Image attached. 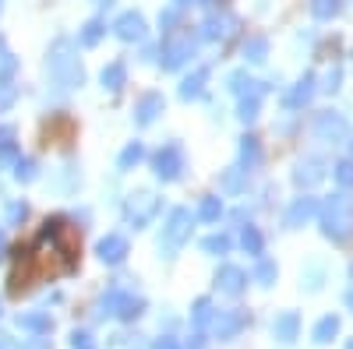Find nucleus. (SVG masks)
Wrapping results in <instances>:
<instances>
[{
	"mask_svg": "<svg viewBox=\"0 0 353 349\" xmlns=\"http://www.w3.org/2000/svg\"><path fill=\"white\" fill-rule=\"evenodd\" d=\"M343 8H346L343 0H307V11L314 21H336L343 14Z\"/></svg>",
	"mask_w": 353,
	"mask_h": 349,
	"instance_id": "21",
	"label": "nucleus"
},
{
	"mask_svg": "<svg viewBox=\"0 0 353 349\" xmlns=\"http://www.w3.org/2000/svg\"><path fill=\"white\" fill-rule=\"evenodd\" d=\"M191 229H194V215L188 209H173L166 226H163V237H159V251L166 257H173L176 251H181L188 240H191Z\"/></svg>",
	"mask_w": 353,
	"mask_h": 349,
	"instance_id": "3",
	"label": "nucleus"
},
{
	"mask_svg": "<svg viewBox=\"0 0 353 349\" xmlns=\"http://www.w3.org/2000/svg\"><path fill=\"white\" fill-rule=\"evenodd\" d=\"M188 4H198V0H173V8L181 11V8H188Z\"/></svg>",
	"mask_w": 353,
	"mask_h": 349,
	"instance_id": "45",
	"label": "nucleus"
},
{
	"mask_svg": "<svg viewBox=\"0 0 353 349\" xmlns=\"http://www.w3.org/2000/svg\"><path fill=\"white\" fill-rule=\"evenodd\" d=\"M21 349H50V339H43V335H36L32 342H21Z\"/></svg>",
	"mask_w": 353,
	"mask_h": 349,
	"instance_id": "42",
	"label": "nucleus"
},
{
	"mask_svg": "<svg viewBox=\"0 0 353 349\" xmlns=\"http://www.w3.org/2000/svg\"><path fill=\"white\" fill-rule=\"evenodd\" d=\"M241 247H244L251 257H261V254H265V237H261L258 226H244V229H241Z\"/></svg>",
	"mask_w": 353,
	"mask_h": 349,
	"instance_id": "27",
	"label": "nucleus"
},
{
	"mask_svg": "<svg viewBox=\"0 0 353 349\" xmlns=\"http://www.w3.org/2000/svg\"><path fill=\"white\" fill-rule=\"evenodd\" d=\"M194 53H198V39L191 32H173V36H166V43L159 50V67L176 71V67H184Z\"/></svg>",
	"mask_w": 353,
	"mask_h": 349,
	"instance_id": "4",
	"label": "nucleus"
},
{
	"mask_svg": "<svg viewBox=\"0 0 353 349\" xmlns=\"http://www.w3.org/2000/svg\"><path fill=\"white\" fill-rule=\"evenodd\" d=\"M113 36L124 39V43H141L145 39V18L138 11H124L113 21Z\"/></svg>",
	"mask_w": 353,
	"mask_h": 349,
	"instance_id": "13",
	"label": "nucleus"
},
{
	"mask_svg": "<svg viewBox=\"0 0 353 349\" xmlns=\"http://www.w3.org/2000/svg\"><path fill=\"white\" fill-rule=\"evenodd\" d=\"M71 346L74 349H92V335H88V332H74L71 335Z\"/></svg>",
	"mask_w": 353,
	"mask_h": 349,
	"instance_id": "41",
	"label": "nucleus"
},
{
	"mask_svg": "<svg viewBox=\"0 0 353 349\" xmlns=\"http://www.w3.org/2000/svg\"><path fill=\"white\" fill-rule=\"evenodd\" d=\"M332 180L339 184V191H353V159H339L332 166Z\"/></svg>",
	"mask_w": 353,
	"mask_h": 349,
	"instance_id": "32",
	"label": "nucleus"
},
{
	"mask_svg": "<svg viewBox=\"0 0 353 349\" xmlns=\"http://www.w3.org/2000/svg\"><path fill=\"white\" fill-rule=\"evenodd\" d=\"M96 251H99V261H106V265H121L128 257V237L124 233H106Z\"/></svg>",
	"mask_w": 353,
	"mask_h": 349,
	"instance_id": "15",
	"label": "nucleus"
},
{
	"mask_svg": "<svg viewBox=\"0 0 353 349\" xmlns=\"http://www.w3.org/2000/svg\"><path fill=\"white\" fill-rule=\"evenodd\" d=\"M163 106H166V99H163L159 92H145V96L134 103V124H138V127H149L156 116L163 113Z\"/></svg>",
	"mask_w": 353,
	"mask_h": 349,
	"instance_id": "16",
	"label": "nucleus"
},
{
	"mask_svg": "<svg viewBox=\"0 0 353 349\" xmlns=\"http://www.w3.org/2000/svg\"><path fill=\"white\" fill-rule=\"evenodd\" d=\"M318 89H325V92H339L343 89V67H332L325 74V85H318Z\"/></svg>",
	"mask_w": 353,
	"mask_h": 349,
	"instance_id": "37",
	"label": "nucleus"
},
{
	"mask_svg": "<svg viewBox=\"0 0 353 349\" xmlns=\"http://www.w3.org/2000/svg\"><path fill=\"white\" fill-rule=\"evenodd\" d=\"M50 74H53V81L61 85V89H74V85L85 81V71H81L78 56H74L71 39H57V43H53V53H50Z\"/></svg>",
	"mask_w": 353,
	"mask_h": 349,
	"instance_id": "2",
	"label": "nucleus"
},
{
	"mask_svg": "<svg viewBox=\"0 0 353 349\" xmlns=\"http://www.w3.org/2000/svg\"><path fill=\"white\" fill-rule=\"evenodd\" d=\"M321 275H325V272H321V265H311L307 268V289H311V293H318V289H321Z\"/></svg>",
	"mask_w": 353,
	"mask_h": 349,
	"instance_id": "40",
	"label": "nucleus"
},
{
	"mask_svg": "<svg viewBox=\"0 0 353 349\" xmlns=\"http://www.w3.org/2000/svg\"><path fill=\"white\" fill-rule=\"evenodd\" d=\"M261 156H265V152H261V141H258L254 134H244V138H241V162H237V166H241L244 173H254V169L261 166Z\"/></svg>",
	"mask_w": 353,
	"mask_h": 349,
	"instance_id": "19",
	"label": "nucleus"
},
{
	"mask_svg": "<svg viewBox=\"0 0 353 349\" xmlns=\"http://www.w3.org/2000/svg\"><path fill=\"white\" fill-rule=\"evenodd\" d=\"M141 310H145V300L134 297V293H124V289H110V293L103 297V314H110V317L131 321V317H138Z\"/></svg>",
	"mask_w": 353,
	"mask_h": 349,
	"instance_id": "8",
	"label": "nucleus"
},
{
	"mask_svg": "<svg viewBox=\"0 0 353 349\" xmlns=\"http://www.w3.org/2000/svg\"><path fill=\"white\" fill-rule=\"evenodd\" d=\"M0 349H14V342H11V339H8L4 332H0Z\"/></svg>",
	"mask_w": 353,
	"mask_h": 349,
	"instance_id": "44",
	"label": "nucleus"
},
{
	"mask_svg": "<svg viewBox=\"0 0 353 349\" xmlns=\"http://www.w3.org/2000/svg\"><path fill=\"white\" fill-rule=\"evenodd\" d=\"M18 325L28 328V332H36V335H50L53 332V317L43 314V310H32V314H18Z\"/></svg>",
	"mask_w": 353,
	"mask_h": 349,
	"instance_id": "23",
	"label": "nucleus"
},
{
	"mask_svg": "<svg viewBox=\"0 0 353 349\" xmlns=\"http://www.w3.org/2000/svg\"><path fill=\"white\" fill-rule=\"evenodd\" d=\"M14 96H18V89H14L11 81H4V78H0V109H8V106L14 103Z\"/></svg>",
	"mask_w": 353,
	"mask_h": 349,
	"instance_id": "38",
	"label": "nucleus"
},
{
	"mask_svg": "<svg viewBox=\"0 0 353 349\" xmlns=\"http://www.w3.org/2000/svg\"><path fill=\"white\" fill-rule=\"evenodd\" d=\"M230 247H233V240L226 237V233H212V237H205V240H201V251H205V254H212V257H226Z\"/></svg>",
	"mask_w": 353,
	"mask_h": 349,
	"instance_id": "31",
	"label": "nucleus"
},
{
	"mask_svg": "<svg viewBox=\"0 0 353 349\" xmlns=\"http://www.w3.org/2000/svg\"><path fill=\"white\" fill-rule=\"evenodd\" d=\"M194 219H201V222H219V219H223V201H219L216 194L201 198V205H198Z\"/></svg>",
	"mask_w": 353,
	"mask_h": 349,
	"instance_id": "28",
	"label": "nucleus"
},
{
	"mask_svg": "<svg viewBox=\"0 0 353 349\" xmlns=\"http://www.w3.org/2000/svg\"><path fill=\"white\" fill-rule=\"evenodd\" d=\"M350 279H353V265H350Z\"/></svg>",
	"mask_w": 353,
	"mask_h": 349,
	"instance_id": "49",
	"label": "nucleus"
},
{
	"mask_svg": "<svg viewBox=\"0 0 353 349\" xmlns=\"http://www.w3.org/2000/svg\"><path fill=\"white\" fill-rule=\"evenodd\" d=\"M314 92H318V78H314V71H307V74H301L297 78V85L283 96V106L286 109H301V106H307L311 99H314Z\"/></svg>",
	"mask_w": 353,
	"mask_h": 349,
	"instance_id": "12",
	"label": "nucleus"
},
{
	"mask_svg": "<svg viewBox=\"0 0 353 349\" xmlns=\"http://www.w3.org/2000/svg\"><path fill=\"white\" fill-rule=\"evenodd\" d=\"M314 138L325 141V145H346L350 141V120L339 109H321L314 113V124H311Z\"/></svg>",
	"mask_w": 353,
	"mask_h": 349,
	"instance_id": "6",
	"label": "nucleus"
},
{
	"mask_svg": "<svg viewBox=\"0 0 353 349\" xmlns=\"http://www.w3.org/2000/svg\"><path fill=\"white\" fill-rule=\"evenodd\" d=\"M318 209H321V201H318L314 194H301V198L290 201V209H286L283 222H286L290 229H301V226H307V222L318 215Z\"/></svg>",
	"mask_w": 353,
	"mask_h": 349,
	"instance_id": "10",
	"label": "nucleus"
},
{
	"mask_svg": "<svg viewBox=\"0 0 353 349\" xmlns=\"http://www.w3.org/2000/svg\"><path fill=\"white\" fill-rule=\"evenodd\" d=\"M14 177L18 180H36V162L32 159H18L14 162Z\"/></svg>",
	"mask_w": 353,
	"mask_h": 349,
	"instance_id": "36",
	"label": "nucleus"
},
{
	"mask_svg": "<svg viewBox=\"0 0 353 349\" xmlns=\"http://www.w3.org/2000/svg\"><path fill=\"white\" fill-rule=\"evenodd\" d=\"M244 61L248 64H265L269 61V39L265 36H248L244 39Z\"/></svg>",
	"mask_w": 353,
	"mask_h": 349,
	"instance_id": "24",
	"label": "nucleus"
},
{
	"mask_svg": "<svg viewBox=\"0 0 353 349\" xmlns=\"http://www.w3.org/2000/svg\"><path fill=\"white\" fill-rule=\"evenodd\" d=\"M198 4H216V0H198Z\"/></svg>",
	"mask_w": 353,
	"mask_h": 349,
	"instance_id": "47",
	"label": "nucleus"
},
{
	"mask_svg": "<svg viewBox=\"0 0 353 349\" xmlns=\"http://www.w3.org/2000/svg\"><path fill=\"white\" fill-rule=\"evenodd\" d=\"M219 187H223V194H241L248 187V173L241 166H230L223 177H219Z\"/></svg>",
	"mask_w": 353,
	"mask_h": 349,
	"instance_id": "25",
	"label": "nucleus"
},
{
	"mask_svg": "<svg viewBox=\"0 0 353 349\" xmlns=\"http://www.w3.org/2000/svg\"><path fill=\"white\" fill-rule=\"evenodd\" d=\"M346 307L353 310V289H350V293H346Z\"/></svg>",
	"mask_w": 353,
	"mask_h": 349,
	"instance_id": "46",
	"label": "nucleus"
},
{
	"mask_svg": "<svg viewBox=\"0 0 353 349\" xmlns=\"http://www.w3.org/2000/svg\"><path fill=\"white\" fill-rule=\"evenodd\" d=\"M141 159H145V145H141V141H131L128 149L121 152V159H117V166H121V169H131V166H138Z\"/></svg>",
	"mask_w": 353,
	"mask_h": 349,
	"instance_id": "34",
	"label": "nucleus"
},
{
	"mask_svg": "<svg viewBox=\"0 0 353 349\" xmlns=\"http://www.w3.org/2000/svg\"><path fill=\"white\" fill-rule=\"evenodd\" d=\"M318 222H321V233H325L332 244H346L353 237V198H350V191H336L321 201Z\"/></svg>",
	"mask_w": 353,
	"mask_h": 349,
	"instance_id": "1",
	"label": "nucleus"
},
{
	"mask_svg": "<svg viewBox=\"0 0 353 349\" xmlns=\"http://www.w3.org/2000/svg\"><path fill=\"white\" fill-rule=\"evenodd\" d=\"M258 116H261V96H244L237 103V120L241 124H254Z\"/></svg>",
	"mask_w": 353,
	"mask_h": 349,
	"instance_id": "30",
	"label": "nucleus"
},
{
	"mask_svg": "<svg viewBox=\"0 0 353 349\" xmlns=\"http://www.w3.org/2000/svg\"><path fill=\"white\" fill-rule=\"evenodd\" d=\"M233 28H237V18H233L230 11H223V14L212 11L209 18L201 21V32H198V36H201L205 43H223V39L233 36Z\"/></svg>",
	"mask_w": 353,
	"mask_h": 349,
	"instance_id": "11",
	"label": "nucleus"
},
{
	"mask_svg": "<svg viewBox=\"0 0 353 349\" xmlns=\"http://www.w3.org/2000/svg\"><path fill=\"white\" fill-rule=\"evenodd\" d=\"M209 317H212V304L201 297V300L194 304V310H191V321H194V325L201 328V325H209Z\"/></svg>",
	"mask_w": 353,
	"mask_h": 349,
	"instance_id": "35",
	"label": "nucleus"
},
{
	"mask_svg": "<svg viewBox=\"0 0 353 349\" xmlns=\"http://www.w3.org/2000/svg\"><path fill=\"white\" fill-rule=\"evenodd\" d=\"M205 81H209V67H194L181 81V99H201L205 96Z\"/></svg>",
	"mask_w": 353,
	"mask_h": 349,
	"instance_id": "20",
	"label": "nucleus"
},
{
	"mask_svg": "<svg viewBox=\"0 0 353 349\" xmlns=\"http://www.w3.org/2000/svg\"><path fill=\"white\" fill-rule=\"evenodd\" d=\"M184 169H188V156H184V149H181L176 141L163 145V149L152 156V173H156L163 184L181 180V177H184Z\"/></svg>",
	"mask_w": 353,
	"mask_h": 349,
	"instance_id": "5",
	"label": "nucleus"
},
{
	"mask_svg": "<svg viewBox=\"0 0 353 349\" xmlns=\"http://www.w3.org/2000/svg\"><path fill=\"white\" fill-rule=\"evenodd\" d=\"M163 209V201L156 198V194H149V191H141V194H131V201H128V219H131V226L134 229H145L152 219H156V212Z\"/></svg>",
	"mask_w": 353,
	"mask_h": 349,
	"instance_id": "9",
	"label": "nucleus"
},
{
	"mask_svg": "<svg viewBox=\"0 0 353 349\" xmlns=\"http://www.w3.org/2000/svg\"><path fill=\"white\" fill-rule=\"evenodd\" d=\"M99 81H103V89H110V92H121L124 85H128V67H124V61H113V64H106V67H103V74H99Z\"/></svg>",
	"mask_w": 353,
	"mask_h": 349,
	"instance_id": "22",
	"label": "nucleus"
},
{
	"mask_svg": "<svg viewBox=\"0 0 353 349\" xmlns=\"http://www.w3.org/2000/svg\"><path fill=\"white\" fill-rule=\"evenodd\" d=\"M244 325H248V314L244 310H223V314H216V335L219 339H233Z\"/></svg>",
	"mask_w": 353,
	"mask_h": 349,
	"instance_id": "18",
	"label": "nucleus"
},
{
	"mask_svg": "<svg viewBox=\"0 0 353 349\" xmlns=\"http://www.w3.org/2000/svg\"><path fill=\"white\" fill-rule=\"evenodd\" d=\"M103 36H106V25H103L99 18H92V21H88L81 32H78V43H81V46H96Z\"/></svg>",
	"mask_w": 353,
	"mask_h": 349,
	"instance_id": "33",
	"label": "nucleus"
},
{
	"mask_svg": "<svg viewBox=\"0 0 353 349\" xmlns=\"http://www.w3.org/2000/svg\"><path fill=\"white\" fill-rule=\"evenodd\" d=\"M272 335L279 342H297V335H301V314L297 310H283L272 321Z\"/></svg>",
	"mask_w": 353,
	"mask_h": 349,
	"instance_id": "17",
	"label": "nucleus"
},
{
	"mask_svg": "<svg viewBox=\"0 0 353 349\" xmlns=\"http://www.w3.org/2000/svg\"><path fill=\"white\" fill-rule=\"evenodd\" d=\"M258 286H272L279 279V265L272 257H258V265H254V275H251Z\"/></svg>",
	"mask_w": 353,
	"mask_h": 349,
	"instance_id": "29",
	"label": "nucleus"
},
{
	"mask_svg": "<svg viewBox=\"0 0 353 349\" xmlns=\"http://www.w3.org/2000/svg\"><path fill=\"white\" fill-rule=\"evenodd\" d=\"M346 349H353V339H350V342H346Z\"/></svg>",
	"mask_w": 353,
	"mask_h": 349,
	"instance_id": "48",
	"label": "nucleus"
},
{
	"mask_svg": "<svg viewBox=\"0 0 353 349\" xmlns=\"http://www.w3.org/2000/svg\"><path fill=\"white\" fill-rule=\"evenodd\" d=\"M325 177H329V162L321 159V156H304V159L293 162V184H297L301 191L318 187Z\"/></svg>",
	"mask_w": 353,
	"mask_h": 349,
	"instance_id": "7",
	"label": "nucleus"
},
{
	"mask_svg": "<svg viewBox=\"0 0 353 349\" xmlns=\"http://www.w3.org/2000/svg\"><path fill=\"white\" fill-rule=\"evenodd\" d=\"M244 286H248V272L237 268V265H223L216 272V289H219V293H226V297H241Z\"/></svg>",
	"mask_w": 353,
	"mask_h": 349,
	"instance_id": "14",
	"label": "nucleus"
},
{
	"mask_svg": "<svg viewBox=\"0 0 353 349\" xmlns=\"http://www.w3.org/2000/svg\"><path fill=\"white\" fill-rule=\"evenodd\" d=\"M28 215V205H25V201H11V205H8V222L14 226V222H21Z\"/></svg>",
	"mask_w": 353,
	"mask_h": 349,
	"instance_id": "39",
	"label": "nucleus"
},
{
	"mask_svg": "<svg viewBox=\"0 0 353 349\" xmlns=\"http://www.w3.org/2000/svg\"><path fill=\"white\" fill-rule=\"evenodd\" d=\"M336 335H339V317H336V314H325V317H321V321L314 325V332H311V339H314L318 346L332 342Z\"/></svg>",
	"mask_w": 353,
	"mask_h": 349,
	"instance_id": "26",
	"label": "nucleus"
},
{
	"mask_svg": "<svg viewBox=\"0 0 353 349\" xmlns=\"http://www.w3.org/2000/svg\"><path fill=\"white\" fill-rule=\"evenodd\" d=\"M152 349H181V346H176V339H170V335H166V339H159Z\"/></svg>",
	"mask_w": 353,
	"mask_h": 349,
	"instance_id": "43",
	"label": "nucleus"
}]
</instances>
